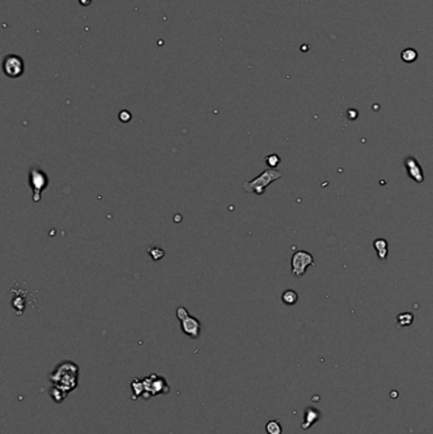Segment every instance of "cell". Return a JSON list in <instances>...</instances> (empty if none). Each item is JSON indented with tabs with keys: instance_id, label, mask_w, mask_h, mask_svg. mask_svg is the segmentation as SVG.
Returning <instances> with one entry per match:
<instances>
[{
	"instance_id": "1",
	"label": "cell",
	"mask_w": 433,
	"mask_h": 434,
	"mask_svg": "<svg viewBox=\"0 0 433 434\" xmlns=\"http://www.w3.org/2000/svg\"><path fill=\"white\" fill-rule=\"evenodd\" d=\"M48 381L69 395L79 384V366L71 361H64L48 373Z\"/></svg>"
},
{
	"instance_id": "2",
	"label": "cell",
	"mask_w": 433,
	"mask_h": 434,
	"mask_svg": "<svg viewBox=\"0 0 433 434\" xmlns=\"http://www.w3.org/2000/svg\"><path fill=\"white\" fill-rule=\"evenodd\" d=\"M282 177V173L277 169H267L263 173L259 174L258 177L254 178L250 182H247L243 184V191H245L247 193H250V195H257V196H263L264 192H266L267 187L275 180L280 179Z\"/></svg>"
},
{
	"instance_id": "3",
	"label": "cell",
	"mask_w": 433,
	"mask_h": 434,
	"mask_svg": "<svg viewBox=\"0 0 433 434\" xmlns=\"http://www.w3.org/2000/svg\"><path fill=\"white\" fill-rule=\"evenodd\" d=\"M142 382H144V395L142 398L145 400H149L153 396H159V395H165V393H169L170 387L168 385L167 380L164 377L159 376L156 373H151L149 376H146L142 379Z\"/></svg>"
},
{
	"instance_id": "4",
	"label": "cell",
	"mask_w": 433,
	"mask_h": 434,
	"mask_svg": "<svg viewBox=\"0 0 433 434\" xmlns=\"http://www.w3.org/2000/svg\"><path fill=\"white\" fill-rule=\"evenodd\" d=\"M175 315H177L178 320L181 322V328H182V331L188 335L189 338L192 339H199L200 334H201L202 324L197 317L191 316L189 312L187 311L186 307L179 306L175 311Z\"/></svg>"
},
{
	"instance_id": "5",
	"label": "cell",
	"mask_w": 433,
	"mask_h": 434,
	"mask_svg": "<svg viewBox=\"0 0 433 434\" xmlns=\"http://www.w3.org/2000/svg\"><path fill=\"white\" fill-rule=\"evenodd\" d=\"M50 179L47 174L39 166H33L29 171V187L33 192V202H40L42 198V192L47 188Z\"/></svg>"
},
{
	"instance_id": "6",
	"label": "cell",
	"mask_w": 433,
	"mask_h": 434,
	"mask_svg": "<svg viewBox=\"0 0 433 434\" xmlns=\"http://www.w3.org/2000/svg\"><path fill=\"white\" fill-rule=\"evenodd\" d=\"M314 258L310 253L305 250H297L294 253L291 258V271L292 274L296 277H302L306 272L308 267L313 266Z\"/></svg>"
},
{
	"instance_id": "7",
	"label": "cell",
	"mask_w": 433,
	"mask_h": 434,
	"mask_svg": "<svg viewBox=\"0 0 433 434\" xmlns=\"http://www.w3.org/2000/svg\"><path fill=\"white\" fill-rule=\"evenodd\" d=\"M3 71L10 79H17L24 72V61L18 55H8L3 61Z\"/></svg>"
},
{
	"instance_id": "8",
	"label": "cell",
	"mask_w": 433,
	"mask_h": 434,
	"mask_svg": "<svg viewBox=\"0 0 433 434\" xmlns=\"http://www.w3.org/2000/svg\"><path fill=\"white\" fill-rule=\"evenodd\" d=\"M405 168H407L409 177L416 180L417 183L423 182V171H422V166L419 165L416 159L412 158V156H408V158L405 159Z\"/></svg>"
},
{
	"instance_id": "9",
	"label": "cell",
	"mask_w": 433,
	"mask_h": 434,
	"mask_svg": "<svg viewBox=\"0 0 433 434\" xmlns=\"http://www.w3.org/2000/svg\"><path fill=\"white\" fill-rule=\"evenodd\" d=\"M319 418H320V412L315 410L314 408H308L306 411H305V420L302 423V429H308V428L311 427Z\"/></svg>"
},
{
	"instance_id": "10",
	"label": "cell",
	"mask_w": 433,
	"mask_h": 434,
	"mask_svg": "<svg viewBox=\"0 0 433 434\" xmlns=\"http://www.w3.org/2000/svg\"><path fill=\"white\" fill-rule=\"evenodd\" d=\"M373 248L377 252V255L380 259H386L388 257V241L385 239H376L373 241Z\"/></svg>"
},
{
	"instance_id": "11",
	"label": "cell",
	"mask_w": 433,
	"mask_h": 434,
	"mask_svg": "<svg viewBox=\"0 0 433 434\" xmlns=\"http://www.w3.org/2000/svg\"><path fill=\"white\" fill-rule=\"evenodd\" d=\"M131 390H132V400H137V399L142 395H144V382H142L141 379H134L131 381Z\"/></svg>"
},
{
	"instance_id": "12",
	"label": "cell",
	"mask_w": 433,
	"mask_h": 434,
	"mask_svg": "<svg viewBox=\"0 0 433 434\" xmlns=\"http://www.w3.org/2000/svg\"><path fill=\"white\" fill-rule=\"evenodd\" d=\"M48 395H50V398L52 399V401L55 404H61L62 401L67 398V395L64 392V391H62L61 389H59V387L53 386V385L51 386L50 391H48Z\"/></svg>"
},
{
	"instance_id": "13",
	"label": "cell",
	"mask_w": 433,
	"mask_h": 434,
	"mask_svg": "<svg viewBox=\"0 0 433 434\" xmlns=\"http://www.w3.org/2000/svg\"><path fill=\"white\" fill-rule=\"evenodd\" d=\"M299 300V295L296 293V291L294 290H287L282 293V303L286 305H295Z\"/></svg>"
},
{
	"instance_id": "14",
	"label": "cell",
	"mask_w": 433,
	"mask_h": 434,
	"mask_svg": "<svg viewBox=\"0 0 433 434\" xmlns=\"http://www.w3.org/2000/svg\"><path fill=\"white\" fill-rule=\"evenodd\" d=\"M400 56H402L403 61H405V63H413V61H416L417 58H418V53H417V51L414 50V48H407V50L403 51Z\"/></svg>"
},
{
	"instance_id": "15",
	"label": "cell",
	"mask_w": 433,
	"mask_h": 434,
	"mask_svg": "<svg viewBox=\"0 0 433 434\" xmlns=\"http://www.w3.org/2000/svg\"><path fill=\"white\" fill-rule=\"evenodd\" d=\"M266 432L268 434H281L282 433V428L277 420H270L266 425Z\"/></svg>"
},
{
	"instance_id": "16",
	"label": "cell",
	"mask_w": 433,
	"mask_h": 434,
	"mask_svg": "<svg viewBox=\"0 0 433 434\" xmlns=\"http://www.w3.org/2000/svg\"><path fill=\"white\" fill-rule=\"evenodd\" d=\"M398 325L399 326H408L413 323V314L410 312H404V314L398 315Z\"/></svg>"
},
{
	"instance_id": "17",
	"label": "cell",
	"mask_w": 433,
	"mask_h": 434,
	"mask_svg": "<svg viewBox=\"0 0 433 434\" xmlns=\"http://www.w3.org/2000/svg\"><path fill=\"white\" fill-rule=\"evenodd\" d=\"M148 253H149V254H150V257L153 258L154 260L161 259V258H163L164 254H165L164 250L160 249V248H159V247H151V248H149Z\"/></svg>"
},
{
	"instance_id": "18",
	"label": "cell",
	"mask_w": 433,
	"mask_h": 434,
	"mask_svg": "<svg viewBox=\"0 0 433 434\" xmlns=\"http://www.w3.org/2000/svg\"><path fill=\"white\" fill-rule=\"evenodd\" d=\"M266 163L270 169H276V166H277L278 164L281 163V159H280V156L277 155V154H272V155L267 156Z\"/></svg>"
},
{
	"instance_id": "19",
	"label": "cell",
	"mask_w": 433,
	"mask_h": 434,
	"mask_svg": "<svg viewBox=\"0 0 433 434\" xmlns=\"http://www.w3.org/2000/svg\"><path fill=\"white\" fill-rule=\"evenodd\" d=\"M118 118H120L121 122L126 123V122H129V121H131L132 116H131V113L129 112V110H121L120 115H118Z\"/></svg>"
},
{
	"instance_id": "20",
	"label": "cell",
	"mask_w": 433,
	"mask_h": 434,
	"mask_svg": "<svg viewBox=\"0 0 433 434\" xmlns=\"http://www.w3.org/2000/svg\"><path fill=\"white\" fill-rule=\"evenodd\" d=\"M92 3V0H80V4H83V5H88V4H91Z\"/></svg>"
}]
</instances>
